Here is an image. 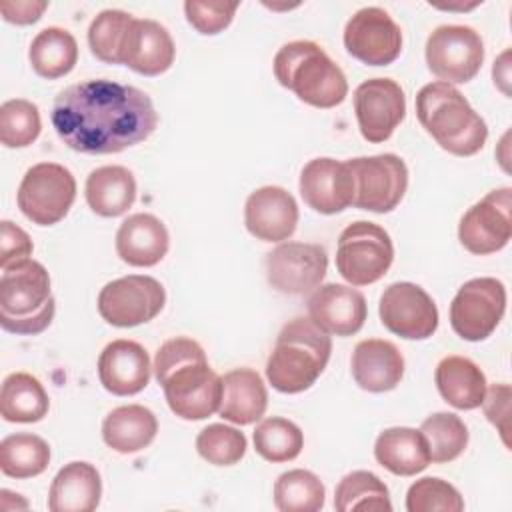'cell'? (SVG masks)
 I'll return each mask as SVG.
<instances>
[{
  "label": "cell",
  "instance_id": "cell-1",
  "mask_svg": "<svg viewBox=\"0 0 512 512\" xmlns=\"http://www.w3.org/2000/svg\"><path fill=\"white\" fill-rule=\"evenodd\" d=\"M58 138L82 154H118L144 142L158 126L152 98L106 78L64 88L52 104Z\"/></svg>",
  "mask_w": 512,
  "mask_h": 512
},
{
  "label": "cell",
  "instance_id": "cell-2",
  "mask_svg": "<svg viewBox=\"0 0 512 512\" xmlns=\"http://www.w3.org/2000/svg\"><path fill=\"white\" fill-rule=\"evenodd\" d=\"M152 368L176 416L204 420L218 412L222 376L210 368L204 348L196 340L186 336L166 340L158 348Z\"/></svg>",
  "mask_w": 512,
  "mask_h": 512
},
{
  "label": "cell",
  "instance_id": "cell-3",
  "mask_svg": "<svg viewBox=\"0 0 512 512\" xmlns=\"http://www.w3.org/2000/svg\"><path fill=\"white\" fill-rule=\"evenodd\" d=\"M416 116L436 144L454 156H474L488 138L484 118L448 82H430L416 94Z\"/></svg>",
  "mask_w": 512,
  "mask_h": 512
},
{
  "label": "cell",
  "instance_id": "cell-4",
  "mask_svg": "<svg viewBox=\"0 0 512 512\" xmlns=\"http://www.w3.org/2000/svg\"><path fill=\"white\" fill-rule=\"evenodd\" d=\"M332 352L330 334L298 316L282 326L266 362V378L282 394L308 390L324 372Z\"/></svg>",
  "mask_w": 512,
  "mask_h": 512
},
{
  "label": "cell",
  "instance_id": "cell-5",
  "mask_svg": "<svg viewBox=\"0 0 512 512\" xmlns=\"http://www.w3.org/2000/svg\"><path fill=\"white\" fill-rule=\"evenodd\" d=\"M272 66L276 80L314 108H334L348 94L342 68L312 40L284 44Z\"/></svg>",
  "mask_w": 512,
  "mask_h": 512
},
{
  "label": "cell",
  "instance_id": "cell-6",
  "mask_svg": "<svg viewBox=\"0 0 512 512\" xmlns=\"http://www.w3.org/2000/svg\"><path fill=\"white\" fill-rule=\"evenodd\" d=\"M394 260L390 234L368 220L348 224L338 238L336 268L350 286H368L378 282Z\"/></svg>",
  "mask_w": 512,
  "mask_h": 512
},
{
  "label": "cell",
  "instance_id": "cell-7",
  "mask_svg": "<svg viewBox=\"0 0 512 512\" xmlns=\"http://www.w3.org/2000/svg\"><path fill=\"white\" fill-rule=\"evenodd\" d=\"M76 200L72 172L56 162H40L26 170L18 186L20 212L38 226L58 224Z\"/></svg>",
  "mask_w": 512,
  "mask_h": 512
},
{
  "label": "cell",
  "instance_id": "cell-8",
  "mask_svg": "<svg viewBox=\"0 0 512 512\" xmlns=\"http://www.w3.org/2000/svg\"><path fill=\"white\" fill-rule=\"evenodd\" d=\"M354 176L352 206L376 214L392 212L406 194L408 168L396 154H374L346 160Z\"/></svg>",
  "mask_w": 512,
  "mask_h": 512
},
{
  "label": "cell",
  "instance_id": "cell-9",
  "mask_svg": "<svg viewBox=\"0 0 512 512\" xmlns=\"http://www.w3.org/2000/svg\"><path fill=\"white\" fill-rule=\"evenodd\" d=\"M484 42L464 24H442L426 40L428 70L448 84H466L482 68Z\"/></svg>",
  "mask_w": 512,
  "mask_h": 512
},
{
  "label": "cell",
  "instance_id": "cell-10",
  "mask_svg": "<svg viewBox=\"0 0 512 512\" xmlns=\"http://www.w3.org/2000/svg\"><path fill=\"white\" fill-rule=\"evenodd\" d=\"M506 312V286L498 278L480 276L464 282L450 304V326L468 342L486 340Z\"/></svg>",
  "mask_w": 512,
  "mask_h": 512
},
{
  "label": "cell",
  "instance_id": "cell-11",
  "mask_svg": "<svg viewBox=\"0 0 512 512\" xmlns=\"http://www.w3.org/2000/svg\"><path fill=\"white\" fill-rule=\"evenodd\" d=\"M166 304L164 286L146 274L116 278L98 294L100 316L118 328H132L154 320Z\"/></svg>",
  "mask_w": 512,
  "mask_h": 512
},
{
  "label": "cell",
  "instance_id": "cell-12",
  "mask_svg": "<svg viewBox=\"0 0 512 512\" xmlns=\"http://www.w3.org/2000/svg\"><path fill=\"white\" fill-rule=\"evenodd\" d=\"M512 238V188H496L470 206L458 224L460 244L486 256L502 250Z\"/></svg>",
  "mask_w": 512,
  "mask_h": 512
},
{
  "label": "cell",
  "instance_id": "cell-13",
  "mask_svg": "<svg viewBox=\"0 0 512 512\" xmlns=\"http://www.w3.org/2000/svg\"><path fill=\"white\" fill-rule=\"evenodd\" d=\"M328 270V254L320 244L282 242L266 254L268 284L288 296L314 292Z\"/></svg>",
  "mask_w": 512,
  "mask_h": 512
},
{
  "label": "cell",
  "instance_id": "cell-14",
  "mask_svg": "<svg viewBox=\"0 0 512 512\" xmlns=\"http://www.w3.org/2000/svg\"><path fill=\"white\" fill-rule=\"evenodd\" d=\"M344 46L368 66H388L402 52V30L384 8L366 6L346 22Z\"/></svg>",
  "mask_w": 512,
  "mask_h": 512
},
{
  "label": "cell",
  "instance_id": "cell-15",
  "mask_svg": "<svg viewBox=\"0 0 512 512\" xmlns=\"http://www.w3.org/2000/svg\"><path fill=\"white\" fill-rule=\"evenodd\" d=\"M380 322L406 340H426L438 328V308L432 296L414 282L390 284L378 304Z\"/></svg>",
  "mask_w": 512,
  "mask_h": 512
},
{
  "label": "cell",
  "instance_id": "cell-16",
  "mask_svg": "<svg viewBox=\"0 0 512 512\" xmlns=\"http://www.w3.org/2000/svg\"><path fill=\"white\" fill-rule=\"evenodd\" d=\"M354 114L364 140L386 142L406 116V96L392 78H370L354 90Z\"/></svg>",
  "mask_w": 512,
  "mask_h": 512
},
{
  "label": "cell",
  "instance_id": "cell-17",
  "mask_svg": "<svg viewBox=\"0 0 512 512\" xmlns=\"http://www.w3.org/2000/svg\"><path fill=\"white\" fill-rule=\"evenodd\" d=\"M300 196L320 214H338L354 202V176L346 162L314 158L300 172Z\"/></svg>",
  "mask_w": 512,
  "mask_h": 512
},
{
  "label": "cell",
  "instance_id": "cell-18",
  "mask_svg": "<svg viewBox=\"0 0 512 512\" xmlns=\"http://www.w3.org/2000/svg\"><path fill=\"white\" fill-rule=\"evenodd\" d=\"M246 230L262 242L288 240L298 224V204L282 186H262L244 204Z\"/></svg>",
  "mask_w": 512,
  "mask_h": 512
},
{
  "label": "cell",
  "instance_id": "cell-19",
  "mask_svg": "<svg viewBox=\"0 0 512 512\" xmlns=\"http://www.w3.org/2000/svg\"><path fill=\"white\" fill-rule=\"evenodd\" d=\"M368 316L366 298L346 284H322L308 298V318L334 336L356 334Z\"/></svg>",
  "mask_w": 512,
  "mask_h": 512
},
{
  "label": "cell",
  "instance_id": "cell-20",
  "mask_svg": "<svg viewBox=\"0 0 512 512\" xmlns=\"http://www.w3.org/2000/svg\"><path fill=\"white\" fill-rule=\"evenodd\" d=\"M150 372V356L146 348L134 340H112L98 356L100 384L114 396L142 392L150 382Z\"/></svg>",
  "mask_w": 512,
  "mask_h": 512
},
{
  "label": "cell",
  "instance_id": "cell-21",
  "mask_svg": "<svg viewBox=\"0 0 512 512\" xmlns=\"http://www.w3.org/2000/svg\"><path fill=\"white\" fill-rule=\"evenodd\" d=\"M174 56V40L160 22L150 18L132 20L120 50V64L142 76H158L174 64Z\"/></svg>",
  "mask_w": 512,
  "mask_h": 512
},
{
  "label": "cell",
  "instance_id": "cell-22",
  "mask_svg": "<svg viewBox=\"0 0 512 512\" xmlns=\"http://www.w3.org/2000/svg\"><path fill=\"white\" fill-rule=\"evenodd\" d=\"M50 298V274L40 262L28 258L2 270L0 314L14 318L34 316Z\"/></svg>",
  "mask_w": 512,
  "mask_h": 512
},
{
  "label": "cell",
  "instance_id": "cell-23",
  "mask_svg": "<svg viewBox=\"0 0 512 512\" xmlns=\"http://www.w3.org/2000/svg\"><path fill=\"white\" fill-rule=\"evenodd\" d=\"M170 248L168 228L148 212L128 216L116 232V254L136 268L156 266Z\"/></svg>",
  "mask_w": 512,
  "mask_h": 512
},
{
  "label": "cell",
  "instance_id": "cell-24",
  "mask_svg": "<svg viewBox=\"0 0 512 512\" xmlns=\"http://www.w3.org/2000/svg\"><path fill=\"white\" fill-rule=\"evenodd\" d=\"M350 366L356 384L374 394L394 390L404 376L402 352L394 342L382 338L358 342Z\"/></svg>",
  "mask_w": 512,
  "mask_h": 512
},
{
  "label": "cell",
  "instance_id": "cell-25",
  "mask_svg": "<svg viewBox=\"0 0 512 512\" xmlns=\"http://www.w3.org/2000/svg\"><path fill=\"white\" fill-rule=\"evenodd\" d=\"M102 496L100 472L94 464L74 460L64 464L48 490L50 512H92Z\"/></svg>",
  "mask_w": 512,
  "mask_h": 512
},
{
  "label": "cell",
  "instance_id": "cell-26",
  "mask_svg": "<svg viewBox=\"0 0 512 512\" xmlns=\"http://www.w3.org/2000/svg\"><path fill=\"white\" fill-rule=\"evenodd\" d=\"M268 406V392L262 376L252 368H234L222 376V400L218 414L238 426L260 420Z\"/></svg>",
  "mask_w": 512,
  "mask_h": 512
},
{
  "label": "cell",
  "instance_id": "cell-27",
  "mask_svg": "<svg viewBox=\"0 0 512 512\" xmlns=\"http://www.w3.org/2000/svg\"><path fill=\"white\" fill-rule=\"evenodd\" d=\"M374 458L396 476H414L428 468L430 452L424 434L408 426H392L378 434Z\"/></svg>",
  "mask_w": 512,
  "mask_h": 512
},
{
  "label": "cell",
  "instance_id": "cell-28",
  "mask_svg": "<svg viewBox=\"0 0 512 512\" xmlns=\"http://www.w3.org/2000/svg\"><path fill=\"white\" fill-rule=\"evenodd\" d=\"M84 196L94 214L104 218L122 216L136 200L134 174L118 164L100 166L88 174Z\"/></svg>",
  "mask_w": 512,
  "mask_h": 512
},
{
  "label": "cell",
  "instance_id": "cell-29",
  "mask_svg": "<svg viewBox=\"0 0 512 512\" xmlns=\"http://www.w3.org/2000/svg\"><path fill=\"white\" fill-rule=\"evenodd\" d=\"M434 382L440 396L458 410H474L486 394V376L476 362L466 356H446L438 362Z\"/></svg>",
  "mask_w": 512,
  "mask_h": 512
},
{
  "label": "cell",
  "instance_id": "cell-30",
  "mask_svg": "<svg viewBox=\"0 0 512 512\" xmlns=\"http://www.w3.org/2000/svg\"><path fill=\"white\" fill-rule=\"evenodd\" d=\"M158 434L154 412L142 404L118 406L102 422V438L120 454H134L152 444Z\"/></svg>",
  "mask_w": 512,
  "mask_h": 512
},
{
  "label": "cell",
  "instance_id": "cell-31",
  "mask_svg": "<svg viewBox=\"0 0 512 512\" xmlns=\"http://www.w3.org/2000/svg\"><path fill=\"white\" fill-rule=\"evenodd\" d=\"M50 408L48 394L40 380L28 372H12L0 390V414L6 422H40Z\"/></svg>",
  "mask_w": 512,
  "mask_h": 512
},
{
  "label": "cell",
  "instance_id": "cell-32",
  "mask_svg": "<svg viewBox=\"0 0 512 512\" xmlns=\"http://www.w3.org/2000/svg\"><path fill=\"white\" fill-rule=\"evenodd\" d=\"M28 58L38 76L46 80L62 78L78 62L76 38L60 26H48L34 36Z\"/></svg>",
  "mask_w": 512,
  "mask_h": 512
},
{
  "label": "cell",
  "instance_id": "cell-33",
  "mask_svg": "<svg viewBox=\"0 0 512 512\" xmlns=\"http://www.w3.org/2000/svg\"><path fill=\"white\" fill-rule=\"evenodd\" d=\"M50 464V446L44 438L30 432H16L0 442V470L10 478H32Z\"/></svg>",
  "mask_w": 512,
  "mask_h": 512
},
{
  "label": "cell",
  "instance_id": "cell-34",
  "mask_svg": "<svg viewBox=\"0 0 512 512\" xmlns=\"http://www.w3.org/2000/svg\"><path fill=\"white\" fill-rule=\"evenodd\" d=\"M334 508L338 512H390L392 502L388 486L374 472L354 470L338 482L334 492Z\"/></svg>",
  "mask_w": 512,
  "mask_h": 512
},
{
  "label": "cell",
  "instance_id": "cell-35",
  "mask_svg": "<svg viewBox=\"0 0 512 512\" xmlns=\"http://www.w3.org/2000/svg\"><path fill=\"white\" fill-rule=\"evenodd\" d=\"M322 480L304 468L282 472L274 482V506L280 512H316L324 506Z\"/></svg>",
  "mask_w": 512,
  "mask_h": 512
},
{
  "label": "cell",
  "instance_id": "cell-36",
  "mask_svg": "<svg viewBox=\"0 0 512 512\" xmlns=\"http://www.w3.org/2000/svg\"><path fill=\"white\" fill-rule=\"evenodd\" d=\"M254 448L256 452L268 462H290L294 460L304 448V434L302 430L288 418L270 416L264 418L254 434Z\"/></svg>",
  "mask_w": 512,
  "mask_h": 512
},
{
  "label": "cell",
  "instance_id": "cell-37",
  "mask_svg": "<svg viewBox=\"0 0 512 512\" xmlns=\"http://www.w3.org/2000/svg\"><path fill=\"white\" fill-rule=\"evenodd\" d=\"M420 432L428 442L430 462L444 464L456 460L468 446V428L460 416L452 412H436L420 424Z\"/></svg>",
  "mask_w": 512,
  "mask_h": 512
},
{
  "label": "cell",
  "instance_id": "cell-38",
  "mask_svg": "<svg viewBox=\"0 0 512 512\" xmlns=\"http://www.w3.org/2000/svg\"><path fill=\"white\" fill-rule=\"evenodd\" d=\"M132 20L134 16L124 10H102L88 28V46L92 54L106 64H120V50Z\"/></svg>",
  "mask_w": 512,
  "mask_h": 512
},
{
  "label": "cell",
  "instance_id": "cell-39",
  "mask_svg": "<svg viewBox=\"0 0 512 512\" xmlns=\"http://www.w3.org/2000/svg\"><path fill=\"white\" fill-rule=\"evenodd\" d=\"M42 130L38 106L24 98L6 100L0 106V142L6 148L30 146Z\"/></svg>",
  "mask_w": 512,
  "mask_h": 512
},
{
  "label": "cell",
  "instance_id": "cell-40",
  "mask_svg": "<svg viewBox=\"0 0 512 512\" xmlns=\"http://www.w3.org/2000/svg\"><path fill=\"white\" fill-rule=\"evenodd\" d=\"M246 436L226 424H208L196 436L198 454L214 466H232L246 454Z\"/></svg>",
  "mask_w": 512,
  "mask_h": 512
},
{
  "label": "cell",
  "instance_id": "cell-41",
  "mask_svg": "<svg viewBox=\"0 0 512 512\" xmlns=\"http://www.w3.org/2000/svg\"><path fill=\"white\" fill-rule=\"evenodd\" d=\"M408 512H460L464 500L460 492L446 480L426 476L410 484L406 492Z\"/></svg>",
  "mask_w": 512,
  "mask_h": 512
},
{
  "label": "cell",
  "instance_id": "cell-42",
  "mask_svg": "<svg viewBox=\"0 0 512 512\" xmlns=\"http://www.w3.org/2000/svg\"><path fill=\"white\" fill-rule=\"evenodd\" d=\"M236 10H238V2H200V0L184 2V14L188 24L204 36H214L224 28H228Z\"/></svg>",
  "mask_w": 512,
  "mask_h": 512
},
{
  "label": "cell",
  "instance_id": "cell-43",
  "mask_svg": "<svg viewBox=\"0 0 512 512\" xmlns=\"http://www.w3.org/2000/svg\"><path fill=\"white\" fill-rule=\"evenodd\" d=\"M34 246L30 236L14 222H0V268H10L30 258Z\"/></svg>",
  "mask_w": 512,
  "mask_h": 512
},
{
  "label": "cell",
  "instance_id": "cell-44",
  "mask_svg": "<svg viewBox=\"0 0 512 512\" xmlns=\"http://www.w3.org/2000/svg\"><path fill=\"white\" fill-rule=\"evenodd\" d=\"M484 408L486 418L502 436V442L508 446V412H510V386L508 384H494L486 388L484 400L480 404Z\"/></svg>",
  "mask_w": 512,
  "mask_h": 512
},
{
  "label": "cell",
  "instance_id": "cell-45",
  "mask_svg": "<svg viewBox=\"0 0 512 512\" xmlns=\"http://www.w3.org/2000/svg\"><path fill=\"white\" fill-rule=\"evenodd\" d=\"M54 312H56V302L54 296L48 300V304L36 312L34 316H24V318H14V316H6L0 314V326L6 332L12 334H22V336H34L40 334L42 330H46L50 326V322L54 320Z\"/></svg>",
  "mask_w": 512,
  "mask_h": 512
},
{
  "label": "cell",
  "instance_id": "cell-46",
  "mask_svg": "<svg viewBox=\"0 0 512 512\" xmlns=\"http://www.w3.org/2000/svg\"><path fill=\"white\" fill-rule=\"evenodd\" d=\"M48 8L46 0H16V2H0V12L2 18L10 24H34L36 20H40V16L44 14V10Z\"/></svg>",
  "mask_w": 512,
  "mask_h": 512
},
{
  "label": "cell",
  "instance_id": "cell-47",
  "mask_svg": "<svg viewBox=\"0 0 512 512\" xmlns=\"http://www.w3.org/2000/svg\"><path fill=\"white\" fill-rule=\"evenodd\" d=\"M508 50L506 52H502V56L498 58V62H494V68H492V74H494V84H498L500 86V90L504 92V94H508V88H506V84H508V80H510V74H508Z\"/></svg>",
  "mask_w": 512,
  "mask_h": 512
}]
</instances>
